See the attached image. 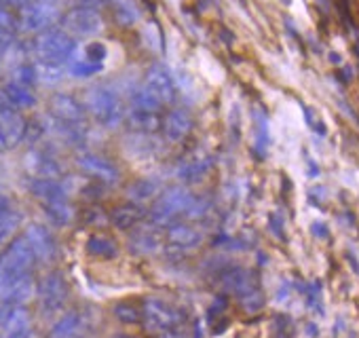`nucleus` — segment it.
<instances>
[{"instance_id":"nucleus-1","label":"nucleus","mask_w":359,"mask_h":338,"mask_svg":"<svg viewBox=\"0 0 359 338\" xmlns=\"http://www.w3.org/2000/svg\"><path fill=\"white\" fill-rule=\"evenodd\" d=\"M195 201V195L187 187H169L161 191V195L152 201L150 218L156 227H169L184 216Z\"/></svg>"},{"instance_id":"nucleus-2","label":"nucleus","mask_w":359,"mask_h":338,"mask_svg":"<svg viewBox=\"0 0 359 338\" xmlns=\"http://www.w3.org/2000/svg\"><path fill=\"white\" fill-rule=\"evenodd\" d=\"M85 108L104 127H114L125 119L118 93L108 85H95L85 95Z\"/></svg>"},{"instance_id":"nucleus-3","label":"nucleus","mask_w":359,"mask_h":338,"mask_svg":"<svg viewBox=\"0 0 359 338\" xmlns=\"http://www.w3.org/2000/svg\"><path fill=\"white\" fill-rule=\"evenodd\" d=\"M34 51H36V58L41 62L62 64V62H66L72 55L74 43H72V39L64 30H45V32H41L36 36Z\"/></svg>"},{"instance_id":"nucleus-4","label":"nucleus","mask_w":359,"mask_h":338,"mask_svg":"<svg viewBox=\"0 0 359 338\" xmlns=\"http://www.w3.org/2000/svg\"><path fill=\"white\" fill-rule=\"evenodd\" d=\"M76 165L83 174H87L89 178H93L95 182H100L104 187H110V184L118 182V178H121L118 167L108 156L97 154V152H81L76 156Z\"/></svg>"},{"instance_id":"nucleus-5","label":"nucleus","mask_w":359,"mask_h":338,"mask_svg":"<svg viewBox=\"0 0 359 338\" xmlns=\"http://www.w3.org/2000/svg\"><path fill=\"white\" fill-rule=\"evenodd\" d=\"M57 7L51 0H39V3H30L22 9L20 26L26 32H45L57 20Z\"/></svg>"},{"instance_id":"nucleus-6","label":"nucleus","mask_w":359,"mask_h":338,"mask_svg":"<svg viewBox=\"0 0 359 338\" xmlns=\"http://www.w3.org/2000/svg\"><path fill=\"white\" fill-rule=\"evenodd\" d=\"M102 30V18L89 9V7H79L72 9L66 18H64V32L72 39H87V36H95Z\"/></svg>"},{"instance_id":"nucleus-7","label":"nucleus","mask_w":359,"mask_h":338,"mask_svg":"<svg viewBox=\"0 0 359 338\" xmlns=\"http://www.w3.org/2000/svg\"><path fill=\"white\" fill-rule=\"evenodd\" d=\"M144 319H146V327L150 332L163 334L180 321V315L171 304H167L158 298H150L144 304Z\"/></svg>"},{"instance_id":"nucleus-8","label":"nucleus","mask_w":359,"mask_h":338,"mask_svg":"<svg viewBox=\"0 0 359 338\" xmlns=\"http://www.w3.org/2000/svg\"><path fill=\"white\" fill-rule=\"evenodd\" d=\"M201 231L191 224V222H173L167 227L165 233V241L171 250H180V252H187V250H195L201 243Z\"/></svg>"},{"instance_id":"nucleus-9","label":"nucleus","mask_w":359,"mask_h":338,"mask_svg":"<svg viewBox=\"0 0 359 338\" xmlns=\"http://www.w3.org/2000/svg\"><path fill=\"white\" fill-rule=\"evenodd\" d=\"M51 112L55 121L66 127H79L85 119V106L68 93H60L51 100Z\"/></svg>"},{"instance_id":"nucleus-10","label":"nucleus","mask_w":359,"mask_h":338,"mask_svg":"<svg viewBox=\"0 0 359 338\" xmlns=\"http://www.w3.org/2000/svg\"><path fill=\"white\" fill-rule=\"evenodd\" d=\"M144 89L161 104H169L175 95V87H173V81L169 76V72L163 68V66H154L148 70L146 74V83H144Z\"/></svg>"},{"instance_id":"nucleus-11","label":"nucleus","mask_w":359,"mask_h":338,"mask_svg":"<svg viewBox=\"0 0 359 338\" xmlns=\"http://www.w3.org/2000/svg\"><path fill=\"white\" fill-rule=\"evenodd\" d=\"M210 169H212V158L205 154H195V156H189L187 161H182L177 165L175 176L184 184H195L208 176Z\"/></svg>"},{"instance_id":"nucleus-12","label":"nucleus","mask_w":359,"mask_h":338,"mask_svg":"<svg viewBox=\"0 0 359 338\" xmlns=\"http://www.w3.org/2000/svg\"><path fill=\"white\" fill-rule=\"evenodd\" d=\"M161 125H163L165 135L171 142H180V140H184L191 133V129H193V116L184 108H175V110L167 112V116L163 119Z\"/></svg>"},{"instance_id":"nucleus-13","label":"nucleus","mask_w":359,"mask_h":338,"mask_svg":"<svg viewBox=\"0 0 359 338\" xmlns=\"http://www.w3.org/2000/svg\"><path fill=\"white\" fill-rule=\"evenodd\" d=\"M26 167L34 178H45V180H57V176L62 174L60 163L51 154L41 152V150H34L28 154Z\"/></svg>"},{"instance_id":"nucleus-14","label":"nucleus","mask_w":359,"mask_h":338,"mask_svg":"<svg viewBox=\"0 0 359 338\" xmlns=\"http://www.w3.org/2000/svg\"><path fill=\"white\" fill-rule=\"evenodd\" d=\"M144 210L137 203H123L116 205L110 214V222L118 229V231H131L135 227H140V222L144 220Z\"/></svg>"},{"instance_id":"nucleus-15","label":"nucleus","mask_w":359,"mask_h":338,"mask_svg":"<svg viewBox=\"0 0 359 338\" xmlns=\"http://www.w3.org/2000/svg\"><path fill=\"white\" fill-rule=\"evenodd\" d=\"M30 193L41 201V203H51V201H62L68 199L66 189L57 180H45V178H34L30 182Z\"/></svg>"},{"instance_id":"nucleus-16","label":"nucleus","mask_w":359,"mask_h":338,"mask_svg":"<svg viewBox=\"0 0 359 338\" xmlns=\"http://www.w3.org/2000/svg\"><path fill=\"white\" fill-rule=\"evenodd\" d=\"M161 184L154 180V178H142V180H135L133 184L127 187V197L131 199V203H146V201H154L158 195H161Z\"/></svg>"},{"instance_id":"nucleus-17","label":"nucleus","mask_w":359,"mask_h":338,"mask_svg":"<svg viewBox=\"0 0 359 338\" xmlns=\"http://www.w3.org/2000/svg\"><path fill=\"white\" fill-rule=\"evenodd\" d=\"M156 248H161V235L154 227H142L137 231H133L131 237V250L140 252V254H152L156 252Z\"/></svg>"},{"instance_id":"nucleus-18","label":"nucleus","mask_w":359,"mask_h":338,"mask_svg":"<svg viewBox=\"0 0 359 338\" xmlns=\"http://www.w3.org/2000/svg\"><path fill=\"white\" fill-rule=\"evenodd\" d=\"M127 123L135 133H154L161 125V119L156 112H148V110H137L133 108L127 114Z\"/></svg>"},{"instance_id":"nucleus-19","label":"nucleus","mask_w":359,"mask_h":338,"mask_svg":"<svg viewBox=\"0 0 359 338\" xmlns=\"http://www.w3.org/2000/svg\"><path fill=\"white\" fill-rule=\"evenodd\" d=\"M45 212H47V218L51 222H55L57 227H66L72 222L74 218V208L68 203V199H62V201H51V203H43Z\"/></svg>"},{"instance_id":"nucleus-20","label":"nucleus","mask_w":359,"mask_h":338,"mask_svg":"<svg viewBox=\"0 0 359 338\" xmlns=\"http://www.w3.org/2000/svg\"><path fill=\"white\" fill-rule=\"evenodd\" d=\"M64 76V68L62 64H47V62H39L34 66V81L43 83V85H55L60 83Z\"/></svg>"},{"instance_id":"nucleus-21","label":"nucleus","mask_w":359,"mask_h":338,"mask_svg":"<svg viewBox=\"0 0 359 338\" xmlns=\"http://www.w3.org/2000/svg\"><path fill=\"white\" fill-rule=\"evenodd\" d=\"M28 243H30V250L45 252V254H49L53 250V239H51L49 231H45L39 224H32L28 229Z\"/></svg>"},{"instance_id":"nucleus-22","label":"nucleus","mask_w":359,"mask_h":338,"mask_svg":"<svg viewBox=\"0 0 359 338\" xmlns=\"http://www.w3.org/2000/svg\"><path fill=\"white\" fill-rule=\"evenodd\" d=\"M87 250L89 254L93 256H100V258H112L116 256V243L104 235H91L87 239Z\"/></svg>"},{"instance_id":"nucleus-23","label":"nucleus","mask_w":359,"mask_h":338,"mask_svg":"<svg viewBox=\"0 0 359 338\" xmlns=\"http://www.w3.org/2000/svg\"><path fill=\"white\" fill-rule=\"evenodd\" d=\"M114 313H116V317H118L121 321H125V323H133V321L140 319L137 309L131 306V304H118V306L114 309Z\"/></svg>"},{"instance_id":"nucleus-24","label":"nucleus","mask_w":359,"mask_h":338,"mask_svg":"<svg viewBox=\"0 0 359 338\" xmlns=\"http://www.w3.org/2000/svg\"><path fill=\"white\" fill-rule=\"evenodd\" d=\"M76 330H79V317L70 315V317H68V319H64V321H62V325L57 327V336H62V338H70V336H74V334H76Z\"/></svg>"},{"instance_id":"nucleus-25","label":"nucleus","mask_w":359,"mask_h":338,"mask_svg":"<svg viewBox=\"0 0 359 338\" xmlns=\"http://www.w3.org/2000/svg\"><path fill=\"white\" fill-rule=\"evenodd\" d=\"M163 338H184L182 334H180V330H167V332H163Z\"/></svg>"},{"instance_id":"nucleus-26","label":"nucleus","mask_w":359,"mask_h":338,"mask_svg":"<svg viewBox=\"0 0 359 338\" xmlns=\"http://www.w3.org/2000/svg\"><path fill=\"white\" fill-rule=\"evenodd\" d=\"M7 41H9L7 32H3V30H0V49H3V47L7 45Z\"/></svg>"},{"instance_id":"nucleus-27","label":"nucleus","mask_w":359,"mask_h":338,"mask_svg":"<svg viewBox=\"0 0 359 338\" xmlns=\"http://www.w3.org/2000/svg\"><path fill=\"white\" fill-rule=\"evenodd\" d=\"M5 214H7L5 210H0V220H3V216H5Z\"/></svg>"}]
</instances>
